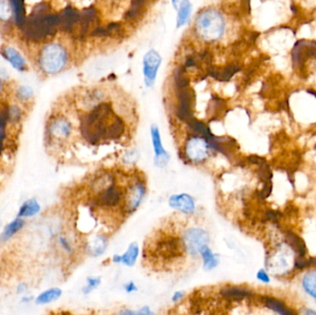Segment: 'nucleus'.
<instances>
[{
    "mask_svg": "<svg viewBox=\"0 0 316 315\" xmlns=\"http://www.w3.org/2000/svg\"><path fill=\"white\" fill-rule=\"evenodd\" d=\"M265 305L269 309L273 310L274 312L282 315H293L294 314L289 311L288 309L285 306V304L281 301H278L276 299H271V298H265Z\"/></svg>",
    "mask_w": 316,
    "mask_h": 315,
    "instance_id": "21",
    "label": "nucleus"
},
{
    "mask_svg": "<svg viewBox=\"0 0 316 315\" xmlns=\"http://www.w3.org/2000/svg\"><path fill=\"white\" fill-rule=\"evenodd\" d=\"M169 205L171 208L177 210L186 214H190L195 210V202L191 195L182 193L172 195L169 200Z\"/></svg>",
    "mask_w": 316,
    "mask_h": 315,
    "instance_id": "12",
    "label": "nucleus"
},
{
    "mask_svg": "<svg viewBox=\"0 0 316 315\" xmlns=\"http://www.w3.org/2000/svg\"><path fill=\"white\" fill-rule=\"evenodd\" d=\"M162 58L155 49H150L142 59V75L144 84L148 88L155 85L159 68L161 66Z\"/></svg>",
    "mask_w": 316,
    "mask_h": 315,
    "instance_id": "5",
    "label": "nucleus"
},
{
    "mask_svg": "<svg viewBox=\"0 0 316 315\" xmlns=\"http://www.w3.org/2000/svg\"><path fill=\"white\" fill-rule=\"evenodd\" d=\"M182 249H184L183 242L179 243L175 239L169 238L157 244L155 253L163 259H172L181 255Z\"/></svg>",
    "mask_w": 316,
    "mask_h": 315,
    "instance_id": "8",
    "label": "nucleus"
},
{
    "mask_svg": "<svg viewBox=\"0 0 316 315\" xmlns=\"http://www.w3.org/2000/svg\"><path fill=\"white\" fill-rule=\"evenodd\" d=\"M227 21L217 8H205L199 12L194 22V31L198 38L207 43L218 42L225 35Z\"/></svg>",
    "mask_w": 316,
    "mask_h": 315,
    "instance_id": "2",
    "label": "nucleus"
},
{
    "mask_svg": "<svg viewBox=\"0 0 316 315\" xmlns=\"http://www.w3.org/2000/svg\"><path fill=\"white\" fill-rule=\"evenodd\" d=\"M23 224H24V222L22 219H16L14 221H12L4 229L2 236H1V240L2 241H7L9 238H11L20 229H22V227H23Z\"/></svg>",
    "mask_w": 316,
    "mask_h": 315,
    "instance_id": "24",
    "label": "nucleus"
},
{
    "mask_svg": "<svg viewBox=\"0 0 316 315\" xmlns=\"http://www.w3.org/2000/svg\"><path fill=\"white\" fill-rule=\"evenodd\" d=\"M62 291L59 288H51L44 291L37 298L36 302L39 304H46L57 301L61 296Z\"/></svg>",
    "mask_w": 316,
    "mask_h": 315,
    "instance_id": "23",
    "label": "nucleus"
},
{
    "mask_svg": "<svg viewBox=\"0 0 316 315\" xmlns=\"http://www.w3.org/2000/svg\"><path fill=\"white\" fill-rule=\"evenodd\" d=\"M101 279L99 278H89L87 279V285L83 287V292L85 294H88L96 289L97 286L100 285Z\"/></svg>",
    "mask_w": 316,
    "mask_h": 315,
    "instance_id": "27",
    "label": "nucleus"
},
{
    "mask_svg": "<svg viewBox=\"0 0 316 315\" xmlns=\"http://www.w3.org/2000/svg\"><path fill=\"white\" fill-rule=\"evenodd\" d=\"M181 1H182V0H171L172 6H173V7H174L176 10L177 7H178V5L180 4V2H181Z\"/></svg>",
    "mask_w": 316,
    "mask_h": 315,
    "instance_id": "37",
    "label": "nucleus"
},
{
    "mask_svg": "<svg viewBox=\"0 0 316 315\" xmlns=\"http://www.w3.org/2000/svg\"><path fill=\"white\" fill-rule=\"evenodd\" d=\"M59 242H60L61 246H62L64 249H66V250H68V251H70V250H71V244H70V242L67 240L66 238L61 237V238L59 239Z\"/></svg>",
    "mask_w": 316,
    "mask_h": 315,
    "instance_id": "31",
    "label": "nucleus"
},
{
    "mask_svg": "<svg viewBox=\"0 0 316 315\" xmlns=\"http://www.w3.org/2000/svg\"><path fill=\"white\" fill-rule=\"evenodd\" d=\"M0 90H1V81H0Z\"/></svg>",
    "mask_w": 316,
    "mask_h": 315,
    "instance_id": "40",
    "label": "nucleus"
},
{
    "mask_svg": "<svg viewBox=\"0 0 316 315\" xmlns=\"http://www.w3.org/2000/svg\"><path fill=\"white\" fill-rule=\"evenodd\" d=\"M202 258L204 260V268L206 270H212L214 267L217 266L218 264V256L214 254L211 249L208 248V246L205 247L204 249L201 250Z\"/></svg>",
    "mask_w": 316,
    "mask_h": 315,
    "instance_id": "18",
    "label": "nucleus"
},
{
    "mask_svg": "<svg viewBox=\"0 0 316 315\" xmlns=\"http://www.w3.org/2000/svg\"><path fill=\"white\" fill-rule=\"evenodd\" d=\"M3 57L18 70H26V61L22 58V55L12 47H6L3 50Z\"/></svg>",
    "mask_w": 316,
    "mask_h": 315,
    "instance_id": "15",
    "label": "nucleus"
},
{
    "mask_svg": "<svg viewBox=\"0 0 316 315\" xmlns=\"http://www.w3.org/2000/svg\"><path fill=\"white\" fill-rule=\"evenodd\" d=\"M305 314H306V315H316V312H313V311H310V310H307V311L305 312Z\"/></svg>",
    "mask_w": 316,
    "mask_h": 315,
    "instance_id": "38",
    "label": "nucleus"
},
{
    "mask_svg": "<svg viewBox=\"0 0 316 315\" xmlns=\"http://www.w3.org/2000/svg\"><path fill=\"white\" fill-rule=\"evenodd\" d=\"M69 61L66 48L57 43L46 44L40 52L39 66L44 73L56 75L61 72Z\"/></svg>",
    "mask_w": 316,
    "mask_h": 315,
    "instance_id": "3",
    "label": "nucleus"
},
{
    "mask_svg": "<svg viewBox=\"0 0 316 315\" xmlns=\"http://www.w3.org/2000/svg\"><path fill=\"white\" fill-rule=\"evenodd\" d=\"M221 295L227 299L232 301H242L243 299L250 297L251 293L250 291L241 288V287H226L221 291Z\"/></svg>",
    "mask_w": 316,
    "mask_h": 315,
    "instance_id": "17",
    "label": "nucleus"
},
{
    "mask_svg": "<svg viewBox=\"0 0 316 315\" xmlns=\"http://www.w3.org/2000/svg\"><path fill=\"white\" fill-rule=\"evenodd\" d=\"M260 166H261V168H260V169H259V172H258L260 178H261L264 182L270 181V180H271V178H272L273 175L271 170L269 169V167H268V166H266V165H265V163L262 164V165H260Z\"/></svg>",
    "mask_w": 316,
    "mask_h": 315,
    "instance_id": "26",
    "label": "nucleus"
},
{
    "mask_svg": "<svg viewBox=\"0 0 316 315\" xmlns=\"http://www.w3.org/2000/svg\"><path fill=\"white\" fill-rule=\"evenodd\" d=\"M122 199V191L114 183L99 191L96 197V205L104 208H111L119 205Z\"/></svg>",
    "mask_w": 316,
    "mask_h": 315,
    "instance_id": "7",
    "label": "nucleus"
},
{
    "mask_svg": "<svg viewBox=\"0 0 316 315\" xmlns=\"http://www.w3.org/2000/svg\"><path fill=\"white\" fill-rule=\"evenodd\" d=\"M209 143L206 138L200 136H191L185 144V155L192 163L205 161L209 154Z\"/></svg>",
    "mask_w": 316,
    "mask_h": 315,
    "instance_id": "6",
    "label": "nucleus"
},
{
    "mask_svg": "<svg viewBox=\"0 0 316 315\" xmlns=\"http://www.w3.org/2000/svg\"><path fill=\"white\" fill-rule=\"evenodd\" d=\"M183 296L184 292H182V291H177V292H175L174 295H173V297H172V301H175V302L180 301V300L183 298Z\"/></svg>",
    "mask_w": 316,
    "mask_h": 315,
    "instance_id": "35",
    "label": "nucleus"
},
{
    "mask_svg": "<svg viewBox=\"0 0 316 315\" xmlns=\"http://www.w3.org/2000/svg\"><path fill=\"white\" fill-rule=\"evenodd\" d=\"M192 11V4L190 0H182L176 8V28L179 29L185 26L190 18Z\"/></svg>",
    "mask_w": 316,
    "mask_h": 315,
    "instance_id": "14",
    "label": "nucleus"
},
{
    "mask_svg": "<svg viewBox=\"0 0 316 315\" xmlns=\"http://www.w3.org/2000/svg\"><path fill=\"white\" fill-rule=\"evenodd\" d=\"M107 247L106 239L103 236H96L91 242H89L87 249L89 253L93 256H99L105 252Z\"/></svg>",
    "mask_w": 316,
    "mask_h": 315,
    "instance_id": "16",
    "label": "nucleus"
},
{
    "mask_svg": "<svg viewBox=\"0 0 316 315\" xmlns=\"http://www.w3.org/2000/svg\"><path fill=\"white\" fill-rule=\"evenodd\" d=\"M311 264L316 265V258H313V259L311 260Z\"/></svg>",
    "mask_w": 316,
    "mask_h": 315,
    "instance_id": "39",
    "label": "nucleus"
},
{
    "mask_svg": "<svg viewBox=\"0 0 316 315\" xmlns=\"http://www.w3.org/2000/svg\"><path fill=\"white\" fill-rule=\"evenodd\" d=\"M49 132L55 139L65 140L70 136L72 132V125L66 117H56L50 123Z\"/></svg>",
    "mask_w": 316,
    "mask_h": 315,
    "instance_id": "11",
    "label": "nucleus"
},
{
    "mask_svg": "<svg viewBox=\"0 0 316 315\" xmlns=\"http://www.w3.org/2000/svg\"><path fill=\"white\" fill-rule=\"evenodd\" d=\"M286 239L289 246L298 253L299 257H304L306 253V247L302 239L293 233H287Z\"/></svg>",
    "mask_w": 316,
    "mask_h": 315,
    "instance_id": "19",
    "label": "nucleus"
},
{
    "mask_svg": "<svg viewBox=\"0 0 316 315\" xmlns=\"http://www.w3.org/2000/svg\"><path fill=\"white\" fill-rule=\"evenodd\" d=\"M145 193V186L141 181H136L129 188L126 195L125 207L127 212H133L137 208L143 199Z\"/></svg>",
    "mask_w": 316,
    "mask_h": 315,
    "instance_id": "9",
    "label": "nucleus"
},
{
    "mask_svg": "<svg viewBox=\"0 0 316 315\" xmlns=\"http://www.w3.org/2000/svg\"><path fill=\"white\" fill-rule=\"evenodd\" d=\"M136 314L142 315H152L153 313L151 312V310L148 308V307H142V308L140 309V311H139V312H137Z\"/></svg>",
    "mask_w": 316,
    "mask_h": 315,
    "instance_id": "36",
    "label": "nucleus"
},
{
    "mask_svg": "<svg viewBox=\"0 0 316 315\" xmlns=\"http://www.w3.org/2000/svg\"><path fill=\"white\" fill-rule=\"evenodd\" d=\"M257 279L265 283H268L270 281V279L268 277V275L265 273V271L264 270H260V271L257 273Z\"/></svg>",
    "mask_w": 316,
    "mask_h": 315,
    "instance_id": "32",
    "label": "nucleus"
},
{
    "mask_svg": "<svg viewBox=\"0 0 316 315\" xmlns=\"http://www.w3.org/2000/svg\"><path fill=\"white\" fill-rule=\"evenodd\" d=\"M302 286L307 293L316 299V271L307 273L302 280Z\"/></svg>",
    "mask_w": 316,
    "mask_h": 315,
    "instance_id": "20",
    "label": "nucleus"
},
{
    "mask_svg": "<svg viewBox=\"0 0 316 315\" xmlns=\"http://www.w3.org/2000/svg\"><path fill=\"white\" fill-rule=\"evenodd\" d=\"M125 290L126 292H128V293H132V292H134V291L137 290V286L133 282H130V283L126 284Z\"/></svg>",
    "mask_w": 316,
    "mask_h": 315,
    "instance_id": "34",
    "label": "nucleus"
},
{
    "mask_svg": "<svg viewBox=\"0 0 316 315\" xmlns=\"http://www.w3.org/2000/svg\"><path fill=\"white\" fill-rule=\"evenodd\" d=\"M139 255V246L136 242L132 243L122 255H114L112 260L115 264H123L127 266H133Z\"/></svg>",
    "mask_w": 316,
    "mask_h": 315,
    "instance_id": "13",
    "label": "nucleus"
},
{
    "mask_svg": "<svg viewBox=\"0 0 316 315\" xmlns=\"http://www.w3.org/2000/svg\"><path fill=\"white\" fill-rule=\"evenodd\" d=\"M11 0H0V20L7 22L13 15Z\"/></svg>",
    "mask_w": 316,
    "mask_h": 315,
    "instance_id": "25",
    "label": "nucleus"
},
{
    "mask_svg": "<svg viewBox=\"0 0 316 315\" xmlns=\"http://www.w3.org/2000/svg\"><path fill=\"white\" fill-rule=\"evenodd\" d=\"M40 211V206L35 200H29L26 203L23 204L21 207L19 215L22 217H28L36 214L37 212Z\"/></svg>",
    "mask_w": 316,
    "mask_h": 315,
    "instance_id": "22",
    "label": "nucleus"
},
{
    "mask_svg": "<svg viewBox=\"0 0 316 315\" xmlns=\"http://www.w3.org/2000/svg\"><path fill=\"white\" fill-rule=\"evenodd\" d=\"M311 261H306L304 259H302V257H300V259H298L296 262H295V266L299 269H303L307 266L311 265Z\"/></svg>",
    "mask_w": 316,
    "mask_h": 315,
    "instance_id": "30",
    "label": "nucleus"
},
{
    "mask_svg": "<svg viewBox=\"0 0 316 315\" xmlns=\"http://www.w3.org/2000/svg\"><path fill=\"white\" fill-rule=\"evenodd\" d=\"M209 234L203 228L192 227L188 229L183 235L184 249L191 255H198L201 250L209 243Z\"/></svg>",
    "mask_w": 316,
    "mask_h": 315,
    "instance_id": "4",
    "label": "nucleus"
},
{
    "mask_svg": "<svg viewBox=\"0 0 316 315\" xmlns=\"http://www.w3.org/2000/svg\"><path fill=\"white\" fill-rule=\"evenodd\" d=\"M249 160H250L251 163H253V164H256V165H262V164H264V163H265V160L264 159V158H262V157H259V156H256V155H252V156H250V158H249Z\"/></svg>",
    "mask_w": 316,
    "mask_h": 315,
    "instance_id": "33",
    "label": "nucleus"
},
{
    "mask_svg": "<svg viewBox=\"0 0 316 315\" xmlns=\"http://www.w3.org/2000/svg\"><path fill=\"white\" fill-rule=\"evenodd\" d=\"M19 96L22 99H28L33 96V91L28 87H22L19 90Z\"/></svg>",
    "mask_w": 316,
    "mask_h": 315,
    "instance_id": "29",
    "label": "nucleus"
},
{
    "mask_svg": "<svg viewBox=\"0 0 316 315\" xmlns=\"http://www.w3.org/2000/svg\"><path fill=\"white\" fill-rule=\"evenodd\" d=\"M265 187H264V189L262 190V191H261V193H260V195H261V197L262 198H267L269 195H270V193H271V191H272V183H271V180L270 181H267V182H265Z\"/></svg>",
    "mask_w": 316,
    "mask_h": 315,
    "instance_id": "28",
    "label": "nucleus"
},
{
    "mask_svg": "<svg viewBox=\"0 0 316 315\" xmlns=\"http://www.w3.org/2000/svg\"><path fill=\"white\" fill-rule=\"evenodd\" d=\"M124 131L123 120L113 113L107 104L98 105L81 124L82 136L91 144H98L105 140L119 139Z\"/></svg>",
    "mask_w": 316,
    "mask_h": 315,
    "instance_id": "1",
    "label": "nucleus"
},
{
    "mask_svg": "<svg viewBox=\"0 0 316 315\" xmlns=\"http://www.w3.org/2000/svg\"><path fill=\"white\" fill-rule=\"evenodd\" d=\"M150 133L152 137V141L155 150V165L159 168L165 167L169 160V155L168 152L164 149L162 144L161 135L159 132V128L155 125H153L150 129Z\"/></svg>",
    "mask_w": 316,
    "mask_h": 315,
    "instance_id": "10",
    "label": "nucleus"
}]
</instances>
